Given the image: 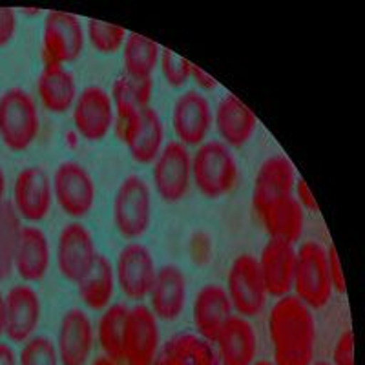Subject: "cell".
<instances>
[{
	"label": "cell",
	"mask_w": 365,
	"mask_h": 365,
	"mask_svg": "<svg viewBox=\"0 0 365 365\" xmlns=\"http://www.w3.org/2000/svg\"><path fill=\"white\" fill-rule=\"evenodd\" d=\"M269 338L274 365H312L316 351V319L294 294L276 299L269 312Z\"/></svg>",
	"instance_id": "1"
},
{
	"label": "cell",
	"mask_w": 365,
	"mask_h": 365,
	"mask_svg": "<svg viewBox=\"0 0 365 365\" xmlns=\"http://www.w3.org/2000/svg\"><path fill=\"white\" fill-rule=\"evenodd\" d=\"M240 165L234 150L220 139H210L194 148L192 185L208 200H220L236 188Z\"/></svg>",
	"instance_id": "2"
},
{
	"label": "cell",
	"mask_w": 365,
	"mask_h": 365,
	"mask_svg": "<svg viewBox=\"0 0 365 365\" xmlns=\"http://www.w3.org/2000/svg\"><path fill=\"white\" fill-rule=\"evenodd\" d=\"M41 132L35 97L24 88H9L0 96V141L11 152H26Z\"/></svg>",
	"instance_id": "3"
},
{
	"label": "cell",
	"mask_w": 365,
	"mask_h": 365,
	"mask_svg": "<svg viewBox=\"0 0 365 365\" xmlns=\"http://www.w3.org/2000/svg\"><path fill=\"white\" fill-rule=\"evenodd\" d=\"M294 296L305 303L311 311L327 307L334 289H332L331 274H329L327 249L318 241H303L296 247V269Z\"/></svg>",
	"instance_id": "4"
},
{
	"label": "cell",
	"mask_w": 365,
	"mask_h": 365,
	"mask_svg": "<svg viewBox=\"0 0 365 365\" xmlns=\"http://www.w3.org/2000/svg\"><path fill=\"white\" fill-rule=\"evenodd\" d=\"M152 212V187L141 175H126L113 195L112 220L117 232L125 240L137 241L150 230Z\"/></svg>",
	"instance_id": "5"
},
{
	"label": "cell",
	"mask_w": 365,
	"mask_h": 365,
	"mask_svg": "<svg viewBox=\"0 0 365 365\" xmlns=\"http://www.w3.org/2000/svg\"><path fill=\"white\" fill-rule=\"evenodd\" d=\"M51 187L55 203L68 217L79 221L90 216L97 192L96 181L86 166L77 161L61 163L51 175Z\"/></svg>",
	"instance_id": "6"
},
{
	"label": "cell",
	"mask_w": 365,
	"mask_h": 365,
	"mask_svg": "<svg viewBox=\"0 0 365 365\" xmlns=\"http://www.w3.org/2000/svg\"><path fill=\"white\" fill-rule=\"evenodd\" d=\"M227 291L228 299L232 303V309L241 318H256L263 312L267 305L265 285H263L257 257L252 254H240L234 257L227 274Z\"/></svg>",
	"instance_id": "7"
},
{
	"label": "cell",
	"mask_w": 365,
	"mask_h": 365,
	"mask_svg": "<svg viewBox=\"0 0 365 365\" xmlns=\"http://www.w3.org/2000/svg\"><path fill=\"white\" fill-rule=\"evenodd\" d=\"M152 188L166 203H178L192 188V152L179 141L163 146L152 163Z\"/></svg>",
	"instance_id": "8"
},
{
	"label": "cell",
	"mask_w": 365,
	"mask_h": 365,
	"mask_svg": "<svg viewBox=\"0 0 365 365\" xmlns=\"http://www.w3.org/2000/svg\"><path fill=\"white\" fill-rule=\"evenodd\" d=\"M86 44V29L77 15L68 11H48L42 28V51L46 63L66 64L81 57Z\"/></svg>",
	"instance_id": "9"
},
{
	"label": "cell",
	"mask_w": 365,
	"mask_h": 365,
	"mask_svg": "<svg viewBox=\"0 0 365 365\" xmlns=\"http://www.w3.org/2000/svg\"><path fill=\"white\" fill-rule=\"evenodd\" d=\"M97 256L96 240L86 225L71 221L61 230L55 247V263L66 282L77 285L90 272Z\"/></svg>",
	"instance_id": "10"
},
{
	"label": "cell",
	"mask_w": 365,
	"mask_h": 365,
	"mask_svg": "<svg viewBox=\"0 0 365 365\" xmlns=\"http://www.w3.org/2000/svg\"><path fill=\"white\" fill-rule=\"evenodd\" d=\"M51 175L41 166H26L13 182L11 205L22 223L38 225L53 207Z\"/></svg>",
	"instance_id": "11"
},
{
	"label": "cell",
	"mask_w": 365,
	"mask_h": 365,
	"mask_svg": "<svg viewBox=\"0 0 365 365\" xmlns=\"http://www.w3.org/2000/svg\"><path fill=\"white\" fill-rule=\"evenodd\" d=\"M119 291L132 302H143L148 298L154 285L158 265L148 247L141 241H128L113 263Z\"/></svg>",
	"instance_id": "12"
},
{
	"label": "cell",
	"mask_w": 365,
	"mask_h": 365,
	"mask_svg": "<svg viewBox=\"0 0 365 365\" xmlns=\"http://www.w3.org/2000/svg\"><path fill=\"white\" fill-rule=\"evenodd\" d=\"M75 132L84 141H103L115 126V108L110 91L97 84L83 88L71 108Z\"/></svg>",
	"instance_id": "13"
},
{
	"label": "cell",
	"mask_w": 365,
	"mask_h": 365,
	"mask_svg": "<svg viewBox=\"0 0 365 365\" xmlns=\"http://www.w3.org/2000/svg\"><path fill=\"white\" fill-rule=\"evenodd\" d=\"M214 126V110L210 101L200 90H187L175 99L172 106V128L175 141L187 148H197L208 141Z\"/></svg>",
	"instance_id": "14"
},
{
	"label": "cell",
	"mask_w": 365,
	"mask_h": 365,
	"mask_svg": "<svg viewBox=\"0 0 365 365\" xmlns=\"http://www.w3.org/2000/svg\"><path fill=\"white\" fill-rule=\"evenodd\" d=\"M115 133L125 143L130 158L137 165H152L161 154L165 143V125L158 110L146 106L135 117L115 126Z\"/></svg>",
	"instance_id": "15"
},
{
	"label": "cell",
	"mask_w": 365,
	"mask_h": 365,
	"mask_svg": "<svg viewBox=\"0 0 365 365\" xmlns=\"http://www.w3.org/2000/svg\"><path fill=\"white\" fill-rule=\"evenodd\" d=\"M161 349L159 319L150 307L137 303L130 307L126 318L123 360L126 365H154Z\"/></svg>",
	"instance_id": "16"
},
{
	"label": "cell",
	"mask_w": 365,
	"mask_h": 365,
	"mask_svg": "<svg viewBox=\"0 0 365 365\" xmlns=\"http://www.w3.org/2000/svg\"><path fill=\"white\" fill-rule=\"evenodd\" d=\"M296 175L294 166L285 155H270L259 165L254 178L252 208L257 217H262L272 205L291 197L294 192Z\"/></svg>",
	"instance_id": "17"
},
{
	"label": "cell",
	"mask_w": 365,
	"mask_h": 365,
	"mask_svg": "<svg viewBox=\"0 0 365 365\" xmlns=\"http://www.w3.org/2000/svg\"><path fill=\"white\" fill-rule=\"evenodd\" d=\"M96 345V327L86 311L71 307L58 322L57 347L61 365H88Z\"/></svg>",
	"instance_id": "18"
},
{
	"label": "cell",
	"mask_w": 365,
	"mask_h": 365,
	"mask_svg": "<svg viewBox=\"0 0 365 365\" xmlns=\"http://www.w3.org/2000/svg\"><path fill=\"white\" fill-rule=\"evenodd\" d=\"M6 327L4 336L11 344H24L35 336L42 318V303L37 291L29 283L13 285L4 292Z\"/></svg>",
	"instance_id": "19"
},
{
	"label": "cell",
	"mask_w": 365,
	"mask_h": 365,
	"mask_svg": "<svg viewBox=\"0 0 365 365\" xmlns=\"http://www.w3.org/2000/svg\"><path fill=\"white\" fill-rule=\"evenodd\" d=\"M188 282L187 276L178 265H163L155 274L154 285L150 289V311L159 322L172 324L182 314L187 307Z\"/></svg>",
	"instance_id": "20"
},
{
	"label": "cell",
	"mask_w": 365,
	"mask_h": 365,
	"mask_svg": "<svg viewBox=\"0 0 365 365\" xmlns=\"http://www.w3.org/2000/svg\"><path fill=\"white\" fill-rule=\"evenodd\" d=\"M267 294L279 299L292 294L296 269V245L279 240H269L257 257Z\"/></svg>",
	"instance_id": "21"
},
{
	"label": "cell",
	"mask_w": 365,
	"mask_h": 365,
	"mask_svg": "<svg viewBox=\"0 0 365 365\" xmlns=\"http://www.w3.org/2000/svg\"><path fill=\"white\" fill-rule=\"evenodd\" d=\"M234 316L232 303L228 299L225 287L208 283L201 287L192 305V318H194L195 334L214 345L221 329Z\"/></svg>",
	"instance_id": "22"
},
{
	"label": "cell",
	"mask_w": 365,
	"mask_h": 365,
	"mask_svg": "<svg viewBox=\"0 0 365 365\" xmlns=\"http://www.w3.org/2000/svg\"><path fill=\"white\" fill-rule=\"evenodd\" d=\"M214 128L228 148H243L257 130V117L240 97L227 93L214 110Z\"/></svg>",
	"instance_id": "23"
},
{
	"label": "cell",
	"mask_w": 365,
	"mask_h": 365,
	"mask_svg": "<svg viewBox=\"0 0 365 365\" xmlns=\"http://www.w3.org/2000/svg\"><path fill=\"white\" fill-rule=\"evenodd\" d=\"M51 265V247L46 232L37 225H24L15 254V272L24 283H38Z\"/></svg>",
	"instance_id": "24"
},
{
	"label": "cell",
	"mask_w": 365,
	"mask_h": 365,
	"mask_svg": "<svg viewBox=\"0 0 365 365\" xmlns=\"http://www.w3.org/2000/svg\"><path fill=\"white\" fill-rule=\"evenodd\" d=\"M221 365H252L257 356V334L247 318L234 314L221 329L216 341Z\"/></svg>",
	"instance_id": "25"
},
{
	"label": "cell",
	"mask_w": 365,
	"mask_h": 365,
	"mask_svg": "<svg viewBox=\"0 0 365 365\" xmlns=\"http://www.w3.org/2000/svg\"><path fill=\"white\" fill-rule=\"evenodd\" d=\"M38 103L50 113H66L79 97L73 73L63 64L44 63L37 79Z\"/></svg>",
	"instance_id": "26"
},
{
	"label": "cell",
	"mask_w": 365,
	"mask_h": 365,
	"mask_svg": "<svg viewBox=\"0 0 365 365\" xmlns=\"http://www.w3.org/2000/svg\"><path fill=\"white\" fill-rule=\"evenodd\" d=\"M154 365H221L216 347L195 332H178L159 349Z\"/></svg>",
	"instance_id": "27"
},
{
	"label": "cell",
	"mask_w": 365,
	"mask_h": 365,
	"mask_svg": "<svg viewBox=\"0 0 365 365\" xmlns=\"http://www.w3.org/2000/svg\"><path fill=\"white\" fill-rule=\"evenodd\" d=\"M77 289H79L81 302L90 311L103 312L104 309L110 307L117 289L115 269L110 257L99 254L90 272L77 283Z\"/></svg>",
	"instance_id": "28"
},
{
	"label": "cell",
	"mask_w": 365,
	"mask_h": 365,
	"mask_svg": "<svg viewBox=\"0 0 365 365\" xmlns=\"http://www.w3.org/2000/svg\"><path fill=\"white\" fill-rule=\"evenodd\" d=\"M305 214L307 212L294 200V195H291L272 205L259 220L269 234V240H279L296 245L305 230Z\"/></svg>",
	"instance_id": "29"
},
{
	"label": "cell",
	"mask_w": 365,
	"mask_h": 365,
	"mask_svg": "<svg viewBox=\"0 0 365 365\" xmlns=\"http://www.w3.org/2000/svg\"><path fill=\"white\" fill-rule=\"evenodd\" d=\"M154 93V83L148 81H135L130 79L128 75H119L112 84V97L113 108H115V126L125 125L132 117L141 112L143 108L150 106ZM113 126V128H115Z\"/></svg>",
	"instance_id": "30"
},
{
	"label": "cell",
	"mask_w": 365,
	"mask_h": 365,
	"mask_svg": "<svg viewBox=\"0 0 365 365\" xmlns=\"http://www.w3.org/2000/svg\"><path fill=\"white\" fill-rule=\"evenodd\" d=\"M120 51H123L125 75L135 81L152 79L155 68L159 66V55H161L158 42L146 35L128 34Z\"/></svg>",
	"instance_id": "31"
},
{
	"label": "cell",
	"mask_w": 365,
	"mask_h": 365,
	"mask_svg": "<svg viewBox=\"0 0 365 365\" xmlns=\"http://www.w3.org/2000/svg\"><path fill=\"white\" fill-rule=\"evenodd\" d=\"M130 307L126 303H112L101 312L96 327V338L103 349L104 356L123 361V344H125L126 318Z\"/></svg>",
	"instance_id": "32"
},
{
	"label": "cell",
	"mask_w": 365,
	"mask_h": 365,
	"mask_svg": "<svg viewBox=\"0 0 365 365\" xmlns=\"http://www.w3.org/2000/svg\"><path fill=\"white\" fill-rule=\"evenodd\" d=\"M22 220L11 201L0 205V282H6L15 272V254L22 232Z\"/></svg>",
	"instance_id": "33"
},
{
	"label": "cell",
	"mask_w": 365,
	"mask_h": 365,
	"mask_svg": "<svg viewBox=\"0 0 365 365\" xmlns=\"http://www.w3.org/2000/svg\"><path fill=\"white\" fill-rule=\"evenodd\" d=\"M86 41L96 51L103 55H113L123 50L128 31L123 26L90 19L86 28Z\"/></svg>",
	"instance_id": "34"
},
{
	"label": "cell",
	"mask_w": 365,
	"mask_h": 365,
	"mask_svg": "<svg viewBox=\"0 0 365 365\" xmlns=\"http://www.w3.org/2000/svg\"><path fill=\"white\" fill-rule=\"evenodd\" d=\"M19 365H61L55 340L46 334H35L22 344Z\"/></svg>",
	"instance_id": "35"
},
{
	"label": "cell",
	"mask_w": 365,
	"mask_h": 365,
	"mask_svg": "<svg viewBox=\"0 0 365 365\" xmlns=\"http://www.w3.org/2000/svg\"><path fill=\"white\" fill-rule=\"evenodd\" d=\"M190 64L187 58H182L175 51L168 50V48H161V55H159V68H161L163 79L166 84L172 88H182L187 86L190 81Z\"/></svg>",
	"instance_id": "36"
},
{
	"label": "cell",
	"mask_w": 365,
	"mask_h": 365,
	"mask_svg": "<svg viewBox=\"0 0 365 365\" xmlns=\"http://www.w3.org/2000/svg\"><path fill=\"white\" fill-rule=\"evenodd\" d=\"M331 365H354V332L351 329L341 332L334 344Z\"/></svg>",
	"instance_id": "37"
},
{
	"label": "cell",
	"mask_w": 365,
	"mask_h": 365,
	"mask_svg": "<svg viewBox=\"0 0 365 365\" xmlns=\"http://www.w3.org/2000/svg\"><path fill=\"white\" fill-rule=\"evenodd\" d=\"M327 263H329V274H331L332 289L338 294H345V278L344 270H341L340 256H338V250L334 245L327 247Z\"/></svg>",
	"instance_id": "38"
},
{
	"label": "cell",
	"mask_w": 365,
	"mask_h": 365,
	"mask_svg": "<svg viewBox=\"0 0 365 365\" xmlns=\"http://www.w3.org/2000/svg\"><path fill=\"white\" fill-rule=\"evenodd\" d=\"M17 35V13L11 8H0V48L8 46Z\"/></svg>",
	"instance_id": "39"
},
{
	"label": "cell",
	"mask_w": 365,
	"mask_h": 365,
	"mask_svg": "<svg viewBox=\"0 0 365 365\" xmlns=\"http://www.w3.org/2000/svg\"><path fill=\"white\" fill-rule=\"evenodd\" d=\"M292 195H294V200L302 205V208L305 212H318V205H316L314 195H312L311 188H309V185L303 181V179L298 178Z\"/></svg>",
	"instance_id": "40"
},
{
	"label": "cell",
	"mask_w": 365,
	"mask_h": 365,
	"mask_svg": "<svg viewBox=\"0 0 365 365\" xmlns=\"http://www.w3.org/2000/svg\"><path fill=\"white\" fill-rule=\"evenodd\" d=\"M190 79L194 81L195 86L200 88L201 93H205V91H214L217 86H220V83H217L210 73H207L203 68L195 66L194 63L190 64Z\"/></svg>",
	"instance_id": "41"
},
{
	"label": "cell",
	"mask_w": 365,
	"mask_h": 365,
	"mask_svg": "<svg viewBox=\"0 0 365 365\" xmlns=\"http://www.w3.org/2000/svg\"><path fill=\"white\" fill-rule=\"evenodd\" d=\"M0 365H19V354L15 353L11 344L0 341Z\"/></svg>",
	"instance_id": "42"
},
{
	"label": "cell",
	"mask_w": 365,
	"mask_h": 365,
	"mask_svg": "<svg viewBox=\"0 0 365 365\" xmlns=\"http://www.w3.org/2000/svg\"><path fill=\"white\" fill-rule=\"evenodd\" d=\"M4 327H6V302H4V292L0 291V336H4Z\"/></svg>",
	"instance_id": "43"
},
{
	"label": "cell",
	"mask_w": 365,
	"mask_h": 365,
	"mask_svg": "<svg viewBox=\"0 0 365 365\" xmlns=\"http://www.w3.org/2000/svg\"><path fill=\"white\" fill-rule=\"evenodd\" d=\"M6 203V174L4 168L0 166V205Z\"/></svg>",
	"instance_id": "44"
},
{
	"label": "cell",
	"mask_w": 365,
	"mask_h": 365,
	"mask_svg": "<svg viewBox=\"0 0 365 365\" xmlns=\"http://www.w3.org/2000/svg\"><path fill=\"white\" fill-rule=\"evenodd\" d=\"M90 365H119V361H115V360H112V358L101 354V356H97Z\"/></svg>",
	"instance_id": "45"
},
{
	"label": "cell",
	"mask_w": 365,
	"mask_h": 365,
	"mask_svg": "<svg viewBox=\"0 0 365 365\" xmlns=\"http://www.w3.org/2000/svg\"><path fill=\"white\" fill-rule=\"evenodd\" d=\"M252 365H274V364H272V361H269V360H256Z\"/></svg>",
	"instance_id": "46"
},
{
	"label": "cell",
	"mask_w": 365,
	"mask_h": 365,
	"mask_svg": "<svg viewBox=\"0 0 365 365\" xmlns=\"http://www.w3.org/2000/svg\"><path fill=\"white\" fill-rule=\"evenodd\" d=\"M312 365H331V364H327V361H318V364H312Z\"/></svg>",
	"instance_id": "47"
}]
</instances>
